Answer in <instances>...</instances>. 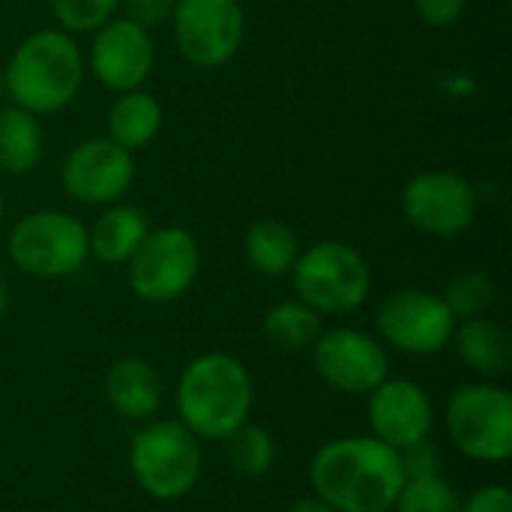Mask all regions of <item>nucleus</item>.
<instances>
[{"mask_svg": "<svg viewBox=\"0 0 512 512\" xmlns=\"http://www.w3.org/2000/svg\"><path fill=\"white\" fill-rule=\"evenodd\" d=\"M450 444L477 465H504L512 456V396L495 381L459 384L444 405Z\"/></svg>", "mask_w": 512, "mask_h": 512, "instance_id": "39448f33", "label": "nucleus"}, {"mask_svg": "<svg viewBox=\"0 0 512 512\" xmlns=\"http://www.w3.org/2000/svg\"><path fill=\"white\" fill-rule=\"evenodd\" d=\"M219 444L225 447V462H228V468L237 477L261 480L276 465V441H273V435L264 426L243 423L240 429H234Z\"/></svg>", "mask_w": 512, "mask_h": 512, "instance_id": "5701e85b", "label": "nucleus"}, {"mask_svg": "<svg viewBox=\"0 0 512 512\" xmlns=\"http://www.w3.org/2000/svg\"><path fill=\"white\" fill-rule=\"evenodd\" d=\"M126 9V18L135 21L144 30H156L162 24H171L177 0H120Z\"/></svg>", "mask_w": 512, "mask_h": 512, "instance_id": "cd10ccee", "label": "nucleus"}, {"mask_svg": "<svg viewBox=\"0 0 512 512\" xmlns=\"http://www.w3.org/2000/svg\"><path fill=\"white\" fill-rule=\"evenodd\" d=\"M312 495L336 512H393L405 486L399 450L372 435H348L321 444L309 462Z\"/></svg>", "mask_w": 512, "mask_h": 512, "instance_id": "f257e3e1", "label": "nucleus"}, {"mask_svg": "<svg viewBox=\"0 0 512 512\" xmlns=\"http://www.w3.org/2000/svg\"><path fill=\"white\" fill-rule=\"evenodd\" d=\"M3 93H6V87H3V75H0V99H3Z\"/></svg>", "mask_w": 512, "mask_h": 512, "instance_id": "72a5a7b5", "label": "nucleus"}, {"mask_svg": "<svg viewBox=\"0 0 512 512\" xmlns=\"http://www.w3.org/2000/svg\"><path fill=\"white\" fill-rule=\"evenodd\" d=\"M414 9L423 18V24L435 30H447L462 21L468 0H414Z\"/></svg>", "mask_w": 512, "mask_h": 512, "instance_id": "c85d7f7f", "label": "nucleus"}, {"mask_svg": "<svg viewBox=\"0 0 512 512\" xmlns=\"http://www.w3.org/2000/svg\"><path fill=\"white\" fill-rule=\"evenodd\" d=\"M369 429L372 438L393 450H405L432 438L435 405L426 387L408 378H387L369 393Z\"/></svg>", "mask_w": 512, "mask_h": 512, "instance_id": "2eb2a0df", "label": "nucleus"}, {"mask_svg": "<svg viewBox=\"0 0 512 512\" xmlns=\"http://www.w3.org/2000/svg\"><path fill=\"white\" fill-rule=\"evenodd\" d=\"M102 393L111 411L129 423L153 420L165 399L162 378L156 366L144 357H120L117 363H111L102 381Z\"/></svg>", "mask_w": 512, "mask_h": 512, "instance_id": "dca6fc26", "label": "nucleus"}, {"mask_svg": "<svg viewBox=\"0 0 512 512\" xmlns=\"http://www.w3.org/2000/svg\"><path fill=\"white\" fill-rule=\"evenodd\" d=\"M288 512H336V510H333L327 501H321V498L309 495V498H300V501H294Z\"/></svg>", "mask_w": 512, "mask_h": 512, "instance_id": "7c9ffc66", "label": "nucleus"}, {"mask_svg": "<svg viewBox=\"0 0 512 512\" xmlns=\"http://www.w3.org/2000/svg\"><path fill=\"white\" fill-rule=\"evenodd\" d=\"M243 252L246 261L252 264V270H258L261 276L279 279L288 276L297 255H300V240L294 234L291 225L267 216L249 225L246 237H243Z\"/></svg>", "mask_w": 512, "mask_h": 512, "instance_id": "412c9836", "label": "nucleus"}, {"mask_svg": "<svg viewBox=\"0 0 512 512\" xmlns=\"http://www.w3.org/2000/svg\"><path fill=\"white\" fill-rule=\"evenodd\" d=\"M162 129V105L147 90L120 93L108 108V138L123 150L135 153L156 141Z\"/></svg>", "mask_w": 512, "mask_h": 512, "instance_id": "6ab92c4d", "label": "nucleus"}, {"mask_svg": "<svg viewBox=\"0 0 512 512\" xmlns=\"http://www.w3.org/2000/svg\"><path fill=\"white\" fill-rule=\"evenodd\" d=\"M171 27L186 63L195 69H219L243 45L246 12L240 0H177Z\"/></svg>", "mask_w": 512, "mask_h": 512, "instance_id": "9d476101", "label": "nucleus"}, {"mask_svg": "<svg viewBox=\"0 0 512 512\" xmlns=\"http://www.w3.org/2000/svg\"><path fill=\"white\" fill-rule=\"evenodd\" d=\"M462 512H512V492L504 483L480 486L462 501Z\"/></svg>", "mask_w": 512, "mask_h": 512, "instance_id": "c756f323", "label": "nucleus"}, {"mask_svg": "<svg viewBox=\"0 0 512 512\" xmlns=\"http://www.w3.org/2000/svg\"><path fill=\"white\" fill-rule=\"evenodd\" d=\"M444 303H447V309L453 312L456 321L480 318L495 303V282L483 270H462L447 285Z\"/></svg>", "mask_w": 512, "mask_h": 512, "instance_id": "393cba45", "label": "nucleus"}, {"mask_svg": "<svg viewBox=\"0 0 512 512\" xmlns=\"http://www.w3.org/2000/svg\"><path fill=\"white\" fill-rule=\"evenodd\" d=\"M135 180V159L129 150L114 144L108 135L87 138L75 144L63 165L60 183L63 192L78 204H117Z\"/></svg>", "mask_w": 512, "mask_h": 512, "instance_id": "ddd939ff", "label": "nucleus"}, {"mask_svg": "<svg viewBox=\"0 0 512 512\" xmlns=\"http://www.w3.org/2000/svg\"><path fill=\"white\" fill-rule=\"evenodd\" d=\"M0 225H3V192H0Z\"/></svg>", "mask_w": 512, "mask_h": 512, "instance_id": "473e14b6", "label": "nucleus"}, {"mask_svg": "<svg viewBox=\"0 0 512 512\" xmlns=\"http://www.w3.org/2000/svg\"><path fill=\"white\" fill-rule=\"evenodd\" d=\"M87 66L93 78L114 93L138 90L156 66L150 30L138 27L126 15L105 21L99 30H93Z\"/></svg>", "mask_w": 512, "mask_h": 512, "instance_id": "4468645a", "label": "nucleus"}, {"mask_svg": "<svg viewBox=\"0 0 512 512\" xmlns=\"http://www.w3.org/2000/svg\"><path fill=\"white\" fill-rule=\"evenodd\" d=\"M375 327L387 348H396L408 357H435L450 345L456 318L441 294L402 288L378 306Z\"/></svg>", "mask_w": 512, "mask_h": 512, "instance_id": "1a4fd4ad", "label": "nucleus"}, {"mask_svg": "<svg viewBox=\"0 0 512 512\" xmlns=\"http://www.w3.org/2000/svg\"><path fill=\"white\" fill-rule=\"evenodd\" d=\"M477 192L456 171H420L402 189V213L426 237L453 240L477 222Z\"/></svg>", "mask_w": 512, "mask_h": 512, "instance_id": "f8f14e48", "label": "nucleus"}, {"mask_svg": "<svg viewBox=\"0 0 512 512\" xmlns=\"http://www.w3.org/2000/svg\"><path fill=\"white\" fill-rule=\"evenodd\" d=\"M42 150L45 135L39 117L18 105H0V171L12 177L27 174L39 165Z\"/></svg>", "mask_w": 512, "mask_h": 512, "instance_id": "aec40b11", "label": "nucleus"}, {"mask_svg": "<svg viewBox=\"0 0 512 512\" xmlns=\"http://www.w3.org/2000/svg\"><path fill=\"white\" fill-rule=\"evenodd\" d=\"M399 459H402L405 480L438 477V474H444V456H441V450L435 447L432 438H426V441H420V444H411V447L399 450Z\"/></svg>", "mask_w": 512, "mask_h": 512, "instance_id": "bb28decb", "label": "nucleus"}, {"mask_svg": "<svg viewBox=\"0 0 512 512\" xmlns=\"http://www.w3.org/2000/svg\"><path fill=\"white\" fill-rule=\"evenodd\" d=\"M129 288L138 300L162 306L180 300L201 273V246L180 225L156 228L129 258Z\"/></svg>", "mask_w": 512, "mask_h": 512, "instance_id": "6e6552de", "label": "nucleus"}, {"mask_svg": "<svg viewBox=\"0 0 512 512\" xmlns=\"http://www.w3.org/2000/svg\"><path fill=\"white\" fill-rule=\"evenodd\" d=\"M291 282L297 300L312 306L321 318H342L369 300L372 270L354 246L342 240H321L297 255Z\"/></svg>", "mask_w": 512, "mask_h": 512, "instance_id": "423d86ee", "label": "nucleus"}, {"mask_svg": "<svg viewBox=\"0 0 512 512\" xmlns=\"http://www.w3.org/2000/svg\"><path fill=\"white\" fill-rule=\"evenodd\" d=\"M462 495L459 489L444 477H417L405 480L393 512H462Z\"/></svg>", "mask_w": 512, "mask_h": 512, "instance_id": "b1692460", "label": "nucleus"}, {"mask_svg": "<svg viewBox=\"0 0 512 512\" xmlns=\"http://www.w3.org/2000/svg\"><path fill=\"white\" fill-rule=\"evenodd\" d=\"M6 306H9V288H6V282H3V276H0V318H3V312H6Z\"/></svg>", "mask_w": 512, "mask_h": 512, "instance_id": "2f4dec72", "label": "nucleus"}, {"mask_svg": "<svg viewBox=\"0 0 512 512\" xmlns=\"http://www.w3.org/2000/svg\"><path fill=\"white\" fill-rule=\"evenodd\" d=\"M147 234L150 225L138 207L114 204L93 222V228H87L90 255L102 264H129Z\"/></svg>", "mask_w": 512, "mask_h": 512, "instance_id": "a211bd4d", "label": "nucleus"}, {"mask_svg": "<svg viewBox=\"0 0 512 512\" xmlns=\"http://www.w3.org/2000/svg\"><path fill=\"white\" fill-rule=\"evenodd\" d=\"M177 420L198 441H225L249 423L255 408V384L243 360L225 351H207L177 378Z\"/></svg>", "mask_w": 512, "mask_h": 512, "instance_id": "f03ea898", "label": "nucleus"}, {"mask_svg": "<svg viewBox=\"0 0 512 512\" xmlns=\"http://www.w3.org/2000/svg\"><path fill=\"white\" fill-rule=\"evenodd\" d=\"M120 0H51V12L66 33H93L114 18Z\"/></svg>", "mask_w": 512, "mask_h": 512, "instance_id": "a878e982", "label": "nucleus"}, {"mask_svg": "<svg viewBox=\"0 0 512 512\" xmlns=\"http://www.w3.org/2000/svg\"><path fill=\"white\" fill-rule=\"evenodd\" d=\"M129 471L153 501H180L201 483V441L180 420H147L132 435Z\"/></svg>", "mask_w": 512, "mask_h": 512, "instance_id": "20e7f679", "label": "nucleus"}, {"mask_svg": "<svg viewBox=\"0 0 512 512\" xmlns=\"http://www.w3.org/2000/svg\"><path fill=\"white\" fill-rule=\"evenodd\" d=\"M6 252L9 261L33 279H66L87 264L90 243L87 228L72 213L36 210L15 222Z\"/></svg>", "mask_w": 512, "mask_h": 512, "instance_id": "0eeeda50", "label": "nucleus"}, {"mask_svg": "<svg viewBox=\"0 0 512 512\" xmlns=\"http://www.w3.org/2000/svg\"><path fill=\"white\" fill-rule=\"evenodd\" d=\"M84 54L72 33L48 27L30 33L3 69V87L12 105L42 117L75 102L84 84Z\"/></svg>", "mask_w": 512, "mask_h": 512, "instance_id": "7ed1b4c3", "label": "nucleus"}, {"mask_svg": "<svg viewBox=\"0 0 512 512\" xmlns=\"http://www.w3.org/2000/svg\"><path fill=\"white\" fill-rule=\"evenodd\" d=\"M312 369L330 390L342 396H369L390 378V354L381 339L357 327H333L318 336Z\"/></svg>", "mask_w": 512, "mask_h": 512, "instance_id": "9b49d317", "label": "nucleus"}, {"mask_svg": "<svg viewBox=\"0 0 512 512\" xmlns=\"http://www.w3.org/2000/svg\"><path fill=\"white\" fill-rule=\"evenodd\" d=\"M456 357L471 369L477 372L483 381H495V378H504L512 366V342L510 333L480 315V318H468V321H456V330H453V339H450Z\"/></svg>", "mask_w": 512, "mask_h": 512, "instance_id": "f3484780", "label": "nucleus"}, {"mask_svg": "<svg viewBox=\"0 0 512 512\" xmlns=\"http://www.w3.org/2000/svg\"><path fill=\"white\" fill-rule=\"evenodd\" d=\"M321 321L324 318L312 306H306L303 300L294 297V300H282V303L270 306L264 312L261 330L273 348H279L285 354H297V351H309L318 342V336L324 333Z\"/></svg>", "mask_w": 512, "mask_h": 512, "instance_id": "4be33fe9", "label": "nucleus"}]
</instances>
